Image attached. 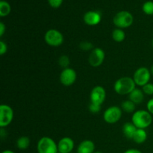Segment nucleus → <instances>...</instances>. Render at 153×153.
Instances as JSON below:
<instances>
[{
    "instance_id": "nucleus-1",
    "label": "nucleus",
    "mask_w": 153,
    "mask_h": 153,
    "mask_svg": "<svg viewBox=\"0 0 153 153\" xmlns=\"http://www.w3.org/2000/svg\"><path fill=\"white\" fill-rule=\"evenodd\" d=\"M136 84L134 79L128 76L120 78L114 85V91L119 95H129L134 89Z\"/></svg>"
},
{
    "instance_id": "nucleus-2",
    "label": "nucleus",
    "mask_w": 153,
    "mask_h": 153,
    "mask_svg": "<svg viewBox=\"0 0 153 153\" xmlns=\"http://www.w3.org/2000/svg\"><path fill=\"white\" fill-rule=\"evenodd\" d=\"M131 123L137 128H148L152 123V116L148 111L139 110L134 112L131 118Z\"/></svg>"
},
{
    "instance_id": "nucleus-3",
    "label": "nucleus",
    "mask_w": 153,
    "mask_h": 153,
    "mask_svg": "<svg viewBox=\"0 0 153 153\" xmlns=\"http://www.w3.org/2000/svg\"><path fill=\"white\" fill-rule=\"evenodd\" d=\"M133 16L128 11H120L113 19V22L118 28H126L131 26L133 23Z\"/></svg>"
},
{
    "instance_id": "nucleus-4",
    "label": "nucleus",
    "mask_w": 153,
    "mask_h": 153,
    "mask_svg": "<svg viewBox=\"0 0 153 153\" xmlns=\"http://www.w3.org/2000/svg\"><path fill=\"white\" fill-rule=\"evenodd\" d=\"M38 153H58V144L49 137H43L37 143Z\"/></svg>"
},
{
    "instance_id": "nucleus-5",
    "label": "nucleus",
    "mask_w": 153,
    "mask_h": 153,
    "mask_svg": "<svg viewBox=\"0 0 153 153\" xmlns=\"http://www.w3.org/2000/svg\"><path fill=\"white\" fill-rule=\"evenodd\" d=\"M45 42L48 45L54 47L61 46L64 42V36L56 29H49L46 32L44 36Z\"/></svg>"
},
{
    "instance_id": "nucleus-6",
    "label": "nucleus",
    "mask_w": 153,
    "mask_h": 153,
    "mask_svg": "<svg viewBox=\"0 0 153 153\" xmlns=\"http://www.w3.org/2000/svg\"><path fill=\"white\" fill-rule=\"evenodd\" d=\"M151 72L146 67H140L134 73L133 79L136 85L143 87L148 84L151 79Z\"/></svg>"
},
{
    "instance_id": "nucleus-7",
    "label": "nucleus",
    "mask_w": 153,
    "mask_h": 153,
    "mask_svg": "<svg viewBox=\"0 0 153 153\" xmlns=\"http://www.w3.org/2000/svg\"><path fill=\"white\" fill-rule=\"evenodd\" d=\"M121 117H122V110L120 108L116 105L109 107L108 108L106 109L103 114L104 120L109 124L116 123L120 120Z\"/></svg>"
},
{
    "instance_id": "nucleus-8",
    "label": "nucleus",
    "mask_w": 153,
    "mask_h": 153,
    "mask_svg": "<svg viewBox=\"0 0 153 153\" xmlns=\"http://www.w3.org/2000/svg\"><path fill=\"white\" fill-rule=\"evenodd\" d=\"M13 118V111L7 105H0V127L4 128L10 125Z\"/></svg>"
},
{
    "instance_id": "nucleus-9",
    "label": "nucleus",
    "mask_w": 153,
    "mask_h": 153,
    "mask_svg": "<svg viewBox=\"0 0 153 153\" xmlns=\"http://www.w3.org/2000/svg\"><path fill=\"white\" fill-rule=\"evenodd\" d=\"M105 52L101 48L96 47L92 49L88 58L90 65L94 67H98L103 63L105 60Z\"/></svg>"
},
{
    "instance_id": "nucleus-10",
    "label": "nucleus",
    "mask_w": 153,
    "mask_h": 153,
    "mask_svg": "<svg viewBox=\"0 0 153 153\" xmlns=\"http://www.w3.org/2000/svg\"><path fill=\"white\" fill-rule=\"evenodd\" d=\"M106 92L104 88L102 86H96L91 91L90 94L91 103L101 105L105 100Z\"/></svg>"
},
{
    "instance_id": "nucleus-11",
    "label": "nucleus",
    "mask_w": 153,
    "mask_h": 153,
    "mask_svg": "<svg viewBox=\"0 0 153 153\" xmlns=\"http://www.w3.org/2000/svg\"><path fill=\"white\" fill-rule=\"evenodd\" d=\"M77 78L76 72L72 68H65L60 75V82L64 86H71L75 83Z\"/></svg>"
},
{
    "instance_id": "nucleus-12",
    "label": "nucleus",
    "mask_w": 153,
    "mask_h": 153,
    "mask_svg": "<svg viewBox=\"0 0 153 153\" xmlns=\"http://www.w3.org/2000/svg\"><path fill=\"white\" fill-rule=\"evenodd\" d=\"M74 148V141L69 137H64L59 140L58 143V152L71 153Z\"/></svg>"
},
{
    "instance_id": "nucleus-13",
    "label": "nucleus",
    "mask_w": 153,
    "mask_h": 153,
    "mask_svg": "<svg viewBox=\"0 0 153 153\" xmlns=\"http://www.w3.org/2000/svg\"><path fill=\"white\" fill-rule=\"evenodd\" d=\"M102 19L101 13L98 11L91 10L84 15V21L88 25H98Z\"/></svg>"
},
{
    "instance_id": "nucleus-14",
    "label": "nucleus",
    "mask_w": 153,
    "mask_h": 153,
    "mask_svg": "<svg viewBox=\"0 0 153 153\" xmlns=\"http://www.w3.org/2000/svg\"><path fill=\"white\" fill-rule=\"evenodd\" d=\"M95 150V144L92 140H85L79 143L77 153H94Z\"/></svg>"
},
{
    "instance_id": "nucleus-15",
    "label": "nucleus",
    "mask_w": 153,
    "mask_h": 153,
    "mask_svg": "<svg viewBox=\"0 0 153 153\" xmlns=\"http://www.w3.org/2000/svg\"><path fill=\"white\" fill-rule=\"evenodd\" d=\"M128 98H129V100L133 102L135 105L140 104L144 100V93L141 89L135 88L128 95Z\"/></svg>"
},
{
    "instance_id": "nucleus-16",
    "label": "nucleus",
    "mask_w": 153,
    "mask_h": 153,
    "mask_svg": "<svg viewBox=\"0 0 153 153\" xmlns=\"http://www.w3.org/2000/svg\"><path fill=\"white\" fill-rule=\"evenodd\" d=\"M137 129V128L132 123H126L123 126V132L124 136L130 140H132L133 136Z\"/></svg>"
},
{
    "instance_id": "nucleus-17",
    "label": "nucleus",
    "mask_w": 153,
    "mask_h": 153,
    "mask_svg": "<svg viewBox=\"0 0 153 153\" xmlns=\"http://www.w3.org/2000/svg\"><path fill=\"white\" fill-rule=\"evenodd\" d=\"M146 138H147V133L145 131V129L137 128L134 134L132 140L137 144H141L146 141Z\"/></svg>"
},
{
    "instance_id": "nucleus-18",
    "label": "nucleus",
    "mask_w": 153,
    "mask_h": 153,
    "mask_svg": "<svg viewBox=\"0 0 153 153\" xmlns=\"http://www.w3.org/2000/svg\"><path fill=\"white\" fill-rule=\"evenodd\" d=\"M30 138L27 136H22L16 140V147L20 150H25L30 146Z\"/></svg>"
},
{
    "instance_id": "nucleus-19",
    "label": "nucleus",
    "mask_w": 153,
    "mask_h": 153,
    "mask_svg": "<svg viewBox=\"0 0 153 153\" xmlns=\"http://www.w3.org/2000/svg\"><path fill=\"white\" fill-rule=\"evenodd\" d=\"M112 38L117 43H121L126 38V33L121 28H116L112 32Z\"/></svg>"
},
{
    "instance_id": "nucleus-20",
    "label": "nucleus",
    "mask_w": 153,
    "mask_h": 153,
    "mask_svg": "<svg viewBox=\"0 0 153 153\" xmlns=\"http://www.w3.org/2000/svg\"><path fill=\"white\" fill-rule=\"evenodd\" d=\"M121 108L123 110V111L126 112V113H133L135 110V104L129 100H126V101H123L122 102Z\"/></svg>"
},
{
    "instance_id": "nucleus-21",
    "label": "nucleus",
    "mask_w": 153,
    "mask_h": 153,
    "mask_svg": "<svg viewBox=\"0 0 153 153\" xmlns=\"http://www.w3.org/2000/svg\"><path fill=\"white\" fill-rule=\"evenodd\" d=\"M11 7L8 2L5 1H0V16H6L10 13Z\"/></svg>"
},
{
    "instance_id": "nucleus-22",
    "label": "nucleus",
    "mask_w": 153,
    "mask_h": 153,
    "mask_svg": "<svg viewBox=\"0 0 153 153\" xmlns=\"http://www.w3.org/2000/svg\"><path fill=\"white\" fill-rule=\"evenodd\" d=\"M143 11L147 15L153 14V1H148L143 4Z\"/></svg>"
},
{
    "instance_id": "nucleus-23",
    "label": "nucleus",
    "mask_w": 153,
    "mask_h": 153,
    "mask_svg": "<svg viewBox=\"0 0 153 153\" xmlns=\"http://www.w3.org/2000/svg\"><path fill=\"white\" fill-rule=\"evenodd\" d=\"M58 64L61 67L65 68H68V66L70 65V58H69L68 56L67 55H62L59 58V60H58Z\"/></svg>"
},
{
    "instance_id": "nucleus-24",
    "label": "nucleus",
    "mask_w": 153,
    "mask_h": 153,
    "mask_svg": "<svg viewBox=\"0 0 153 153\" xmlns=\"http://www.w3.org/2000/svg\"><path fill=\"white\" fill-rule=\"evenodd\" d=\"M142 91H143L144 94H146V95H153V84L149 82L145 85L144 86L142 87Z\"/></svg>"
},
{
    "instance_id": "nucleus-25",
    "label": "nucleus",
    "mask_w": 153,
    "mask_h": 153,
    "mask_svg": "<svg viewBox=\"0 0 153 153\" xmlns=\"http://www.w3.org/2000/svg\"><path fill=\"white\" fill-rule=\"evenodd\" d=\"M80 46V49H82V50H85V51H88V50H91V49H93V44L91 43L88 41H82V43H80L79 45Z\"/></svg>"
},
{
    "instance_id": "nucleus-26",
    "label": "nucleus",
    "mask_w": 153,
    "mask_h": 153,
    "mask_svg": "<svg viewBox=\"0 0 153 153\" xmlns=\"http://www.w3.org/2000/svg\"><path fill=\"white\" fill-rule=\"evenodd\" d=\"M89 110L92 113L97 114L101 110V105H96L91 102V105H89Z\"/></svg>"
},
{
    "instance_id": "nucleus-27",
    "label": "nucleus",
    "mask_w": 153,
    "mask_h": 153,
    "mask_svg": "<svg viewBox=\"0 0 153 153\" xmlns=\"http://www.w3.org/2000/svg\"><path fill=\"white\" fill-rule=\"evenodd\" d=\"M48 1L51 7H54V8H58L61 5L63 0H48Z\"/></svg>"
},
{
    "instance_id": "nucleus-28",
    "label": "nucleus",
    "mask_w": 153,
    "mask_h": 153,
    "mask_svg": "<svg viewBox=\"0 0 153 153\" xmlns=\"http://www.w3.org/2000/svg\"><path fill=\"white\" fill-rule=\"evenodd\" d=\"M7 50V44L4 43V41L1 40L0 41V55H3L6 53Z\"/></svg>"
},
{
    "instance_id": "nucleus-29",
    "label": "nucleus",
    "mask_w": 153,
    "mask_h": 153,
    "mask_svg": "<svg viewBox=\"0 0 153 153\" xmlns=\"http://www.w3.org/2000/svg\"><path fill=\"white\" fill-rule=\"evenodd\" d=\"M146 108H147L148 111L153 115V98L148 101L147 104H146Z\"/></svg>"
},
{
    "instance_id": "nucleus-30",
    "label": "nucleus",
    "mask_w": 153,
    "mask_h": 153,
    "mask_svg": "<svg viewBox=\"0 0 153 153\" xmlns=\"http://www.w3.org/2000/svg\"><path fill=\"white\" fill-rule=\"evenodd\" d=\"M5 32V25L3 22H0V36H2Z\"/></svg>"
},
{
    "instance_id": "nucleus-31",
    "label": "nucleus",
    "mask_w": 153,
    "mask_h": 153,
    "mask_svg": "<svg viewBox=\"0 0 153 153\" xmlns=\"http://www.w3.org/2000/svg\"><path fill=\"white\" fill-rule=\"evenodd\" d=\"M124 153H142V152H140V150L136 149H130L126 150V152H124Z\"/></svg>"
},
{
    "instance_id": "nucleus-32",
    "label": "nucleus",
    "mask_w": 153,
    "mask_h": 153,
    "mask_svg": "<svg viewBox=\"0 0 153 153\" xmlns=\"http://www.w3.org/2000/svg\"><path fill=\"white\" fill-rule=\"evenodd\" d=\"M1 153H15V152H13V151H11V150H4V151H3Z\"/></svg>"
},
{
    "instance_id": "nucleus-33",
    "label": "nucleus",
    "mask_w": 153,
    "mask_h": 153,
    "mask_svg": "<svg viewBox=\"0 0 153 153\" xmlns=\"http://www.w3.org/2000/svg\"><path fill=\"white\" fill-rule=\"evenodd\" d=\"M150 72H151V73H152V74L153 75V65L152 66V67H151V69H150Z\"/></svg>"
},
{
    "instance_id": "nucleus-34",
    "label": "nucleus",
    "mask_w": 153,
    "mask_h": 153,
    "mask_svg": "<svg viewBox=\"0 0 153 153\" xmlns=\"http://www.w3.org/2000/svg\"><path fill=\"white\" fill-rule=\"evenodd\" d=\"M94 153H102V152H99V151H97V152H94Z\"/></svg>"
},
{
    "instance_id": "nucleus-35",
    "label": "nucleus",
    "mask_w": 153,
    "mask_h": 153,
    "mask_svg": "<svg viewBox=\"0 0 153 153\" xmlns=\"http://www.w3.org/2000/svg\"><path fill=\"white\" fill-rule=\"evenodd\" d=\"M152 47H153V39H152Z\"/></svg>"
},
{
    "instance_id": "nucleus-36",
    "label": "nucleus",
    "mask_w": 153,
    "mask_h": 153,
    "mask_svg": "<svg viewBox=\"0 0 153 153\" xmlns=\"http://www.w3.org/2000/svg\"><path fill=\"white\" fill-rule=\"evenodd\" d=\"M1 1H4V0H1Z\"/></svg>"
},
{
    "instance_id": "nucleus-37",
    "label": "nucleus",
    "mask_w": 153,
    "mask_h": 153,
    "mask_svg": "<svg viewBox=\"0 0 153 153\" xmlns=\"http://www.w3.org/2000/svg\"><path fill=\"white\" fill-rule=\"evenodd\" d=\"M58 153H60V152H58Z\"/></svg>"
},
{
    "instance_id": "nucleus-38",
    "label": "nucleus",
    "mask_w": 153,
    "mask_h": 153,
    "mask_svg": "<svg viewBox=\"0 0 153 153\" xmlns=\"http://www.w3.org/2000/svg\"><path fill=\"white\" fill-rule=\"evenodd\" d=\"M71 153H73V152H71Z\"/></svg>"
}]
</instances>
